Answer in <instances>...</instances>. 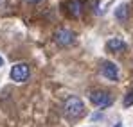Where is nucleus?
Masks as SVG:
<instances>
[{"instance_id":"nucleus-1","label":"nucleus","mask_w":133,"mask_h":127,"mask_svg":"<svg viewBox=\"0 0 133 127\" xmlns=\"http://www.w3.org/2000/svg\"><path fill=\"white\" fill-rule=\"evenodd\" d=\"M65 116L68 120H77L85 115V104L79 97H70L65 102Z\"/></svg>"},{"instance_id":"nucleus-2","label":"nucleus","mask_w":133,"mask_h":127,"mask_svg":"<svg viewBox=\"0 0 133 127\" xmlns=\"http://www.w3.org/2000/svg\"><path fill=\"white\" fill-rule=\"evenodd\" d=\"M9 75H11V79L15 83H25L31 77V68H29L27 63H16L11 68V73Z\"/></svg>"},{"instance_id":"nucleus-3","label":"nucleus","mask_w":133,"mask_h":127,"mask_svg":"<svg viewBox=\"0 0 133 127\" xmlns=\"http://www.w3.org/2000/svg\"><path fill=\"white\" fill-rule=\"evenodd\" d=\"M90 102L94 106L104 109V107H110L113 100H111V95L108 91H92L90 93Z\"/></svg>"},{"instance_id":"nucleus-4","label":"nucleus","mask_w":133,"mask_h":127,"mask_svg":"<svg viewBox=\"0 0 133 127\" xmlns=\"http://www.w3.org/2000/svg\"><path fill=\"white\" fill-rule=\"evenodd\" d=\"M54 41L58 43L59 47H68L76 41V34L72 31H66V29H59L54 32Z\"/></svg>"},{"instance_id":"nucleus-5","label":"nucleus","mask_w":133,"mask_h":127,"mask_svg":"<svg viewBox=\"0 0 133 127\" xmlns=\"http://www.w3.org/2000/svg\"><path fill=\"white\" fill-rule=\"evenodd\" d=\"M101 73L108 81H113V83L119 81V68H117V64L111 63V61H103V64H101Z\"/></svg>"},{"instance_id":"nucleus-6","label":"nucleus","mask_w":133,"mask_h":127,"mask_svg":"<svg viewBox=\"0 0 133 127\" xmlns=\"http://www.w3.org/2000/svg\"><path fill=\"white\" fill-rule=\"evenodd\" d=\"M106 48L110 52H122V50H126V43L122 41L121 38H111L106 43Z\"/></svg>"},{"instance_id":"nucleus-7","label":"nucleus","mask_w":133,"mask_h":127,"mask_svg":"<svg viewBox=\"0 0 133 127\" xmlns=\"http://www.w3.org/2000/svg\"><path fill=\"white\" fill-rule=\"evenodd\" d=\"M66 7H68V13L74 16V18H77L79 14H81V9H83V4L79 2V0H68V4H66Z\"/></svg>"},{"instance_id":"nucleus-8","label":"nucleus","mask_w":133,"mask_h":127,"mask_svg":"<svg viewBox=\"0 0 133 127\" xmlns=\"http://www.w3.org/2000/svg\"><path fill=\"white\" fill-rule=\"evenodd\" d=\"M128 13H130V9H128V5L126 4H121L117 9H115V18L121 21H126V18H128Z\"/></svg>"},{"instance_id":"nucleus-9","label":"nucleus","mask_w":133,"mask_h":127,"mask_svg":"<svg viewBox=\"0 0 133 127\" xmlns=\"http://www.w3.org/2000/svg\"><path fill=\"white\" fill-rule=\"evenodd\" d=\"M130 106H133V91H130L124 97V107H130Z\"/></svg>"},{"instance_id":"nucleus-10","label":"nucleus","mask_w":133,"mask_h":127,"mask_svg":"<svg viewBox=\"0 0 133 127\" xmlns=\"http://www.w3.org/2000/svg\"><path fill=\"white\" fill-rule=\"evenodd\" d=\"M101 116H103V115H101V113H95V115H94V116H92V118H94V120H99V118H101Z\"/></svg>"},{"instance_id":"nucleus-11","label":"nucleus","mask_w":133,"mask_h":127,"mask_svg":"<svg viewBox=\"0 0 133 127\" xmlns=\"http://www.w3.org/2000/svg\"><path fill=\"white\" fill-rule=\"evenodd\" d=\"M27 4H38V2H42V0H25Z\"/></svg>"},{"instance_id":"nucleus-12","label":"nucleus","mask_w":133,"mask_h":127,"mask_svg":"<svg viewBox=\"0 0 133 127\" xmlns=\"http://www.w3.org/2000/svg\"><path fill=\"white\" fill-rule=\"evenodd\" d=\"M2 64H4V59H2V57H0V66H2Z\"/></svg>"},{"instance_id":"nucleus-13","label":"nucleus","mask_w":133,"mask_h":127,"mask_svg":"<svg viewBox=\"0 0 133 127\" xmlns=\"http://www.w3.org/2000/svg\"><path fill=\"white\" fill-rule=\"evenodd\" d=\"M115 127H122V124H117V125H115Z\"/></svg>"}]
</instances>
